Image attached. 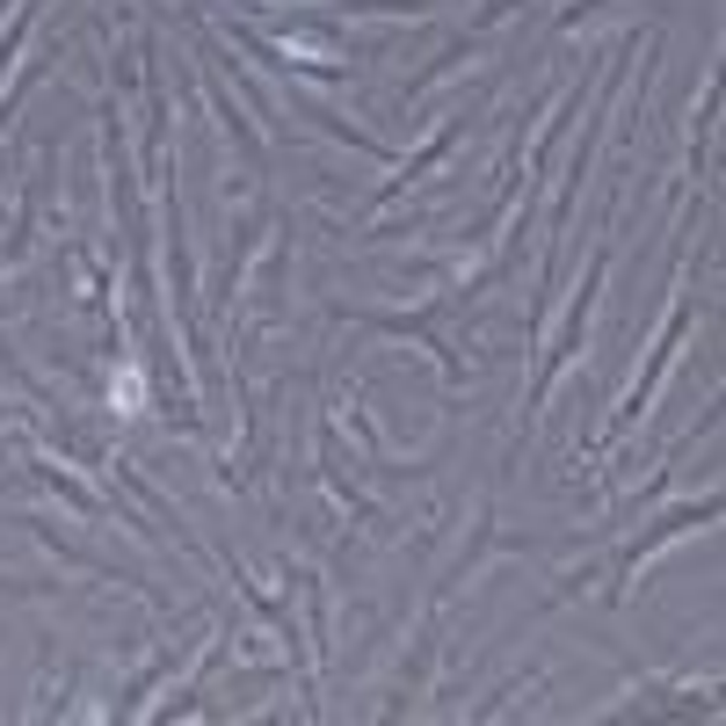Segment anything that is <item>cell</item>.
Listing matches in <instances>:
<instances>
[{"instance_id":"6da1fadb","label":"cell","mask_w":726,"mask_h":726,"mask_svg":"<svg viewBox=\"0 0 726 726\" xmlns=\"http://www.w3.org/2000/svg\"><path fill=\"white\" fill-rule=\"evenodd\" d=\"M604 269H610V255H596L588 261V277H581V306H574V320H567V334H559V349L545 356V371H537V385H531V407H545V393H553V378L567 371L574 356H581V334H588V306H596V284H604Z\"/></svg>"},{"instance_id":"7a4b0ae2","label":"cell","mask_w":726,"mask_h":726,"mask_svg":"<svg viewBox=\"0 0 726 726\" xmlns=\"http://www.w3.org/2000/svg\"><path fill=\"white\" fill-rule=\"evenodd\" d=\"M109 407H117V415H139V407H146V378H139V363H124L117 378H109Z\"/></svg>"}]
</instances>
